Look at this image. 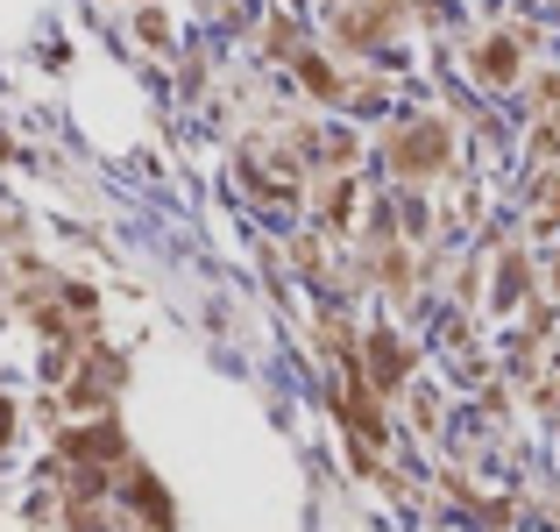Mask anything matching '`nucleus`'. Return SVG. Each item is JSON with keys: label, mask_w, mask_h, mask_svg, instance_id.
<instances>
[{"label": "nucleus", "mask_w": 560, "mask_h": 532, "mask_svg": "<svg viewBox=\"0 0 560 532\" xmlns=\"http://www.w3.org/2000/svg\"><path fill=\"white\" fill-rule=\"evenodd\" d=\"M0 440H8V405H0Z\"/></svg>", "instance_id": "1"}]
</instances>
